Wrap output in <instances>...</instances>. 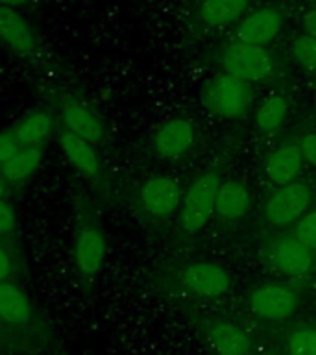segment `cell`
Instances as JSON below:
<instances>
[{
    "instance_id": "obj_33",
    "label": "cell",
    "mask_w": 316,
    "mask_h": 355,
    "mask_svg": "<svg viewBox=\"0 0 316 355\" xmlns=\"http://www.w3.org/2000/svg\"><path fill=\"white\" fill-rule=\"evenodd\" d=\"M0 338H2V327H0Z\"/></svg>"
},
{
    "instance_id": "obj_6",
    "label": "cell",
    "mask_w": 316,
    "mask_h": 355,
    "mask_svg": "<svg viewBox=\"0 0 316 355\" xmlns=\"http://www.w3.org/2000/svg\"><path fill=\"white\" fill-rule=\"evenodd\" d=\"M283 17L274 8H261L246 15L237 26V37L240 43L265 46L281 33Z\"/></svg>"
},
{
    "instance_id": "obj_10",
    "label": "cell",
    "mask_w": 316,
    "mask_h": 355,
    "mask_svg": "<svg viewBox=\"0 0 316 355\" xmlns=\"http://www.w3.org/2000/svg\"><path fill=\"white\" fill-rule=\"evenodd\" d=\"M194 126L188 119H170L155 132L154 150L161 157L177 159L193 148Z\"/></svg>"
},
{
    "instance_id": "obj_17",
    "label": "cell",
    "mask_w": 316,
    "mask_h": 355,
    "mask_svg": "<svg viewBox=\"0 0 316 355\" xmlns=\"http://www.w3.org/2000/svg\"><path fill=\"white\" fill-rule=\"evenodd\" d=\"M207 337L213 348L220 355H246L252 346L248 335L229 322L213 324L207 331Z\"/></svg>"
},
{
    "instance_id": "obj_20",
    "label": "cell",
    "mask_w": 316,
    "mask_h": 355,
    "mask_svg": "<svg viewBox=\"0 0 316 355\" xmlns=\"http://www.w3.org/2000/svg\"><path fill=\"white\" fill-rule=\"evenodd\" d=\"M43 146H22L11 159L0 165L2 178L13 183L26 180V178H30L33 172L37 171V166L43 161Z\"/></svg>"
},
{
    "instance_id": "obj_2",
    "label": "cell",
    "mask_w": 316,
    "mask_h": 355,
    "mask_svg": "<svg viewBox=\"0 0 316 355\" xmlns=\"http://www.w3.org/2000/svg\"><path fill=\"white\" fill-rule=\"evenodd\" d=\"M220 187V180L215 172H205L191 183L187 193L182 198L179 220L185 232H198L209 222L215 213L216 191Z\"/></svg>"
},
{
    "instance_id": "obj_8",
    "label": "cell",
    "mask_w": 316,
    "mask_h": 355,
    "mask_svg": "<svg viewBox=\"0 0 316 355\" xmlns=\"http://www.w3.org/2000/svg\"><path fill=\"white\" fill-rule=\"evenodd\" d=\"M249 305L255 315L266 320H281L292 315L298 305V296L283 285H265L252 294Z\"/></svg>"
},
{
    "instance_id": "obj_3",
    "label": "cell",
    "mask_w": 316,
    "mask_h": 355,
    "mask_svg": "<svg viewBox=\"0 0 316 355\" xmlns=\"http://www.w3.org/2000/svg\"><path fill=\"white\" fill-rule=\"evenodd\" d=\"M222 69L226 74L243 82H259L274 71V58L265 46L237 43L229 44L222 54Z\"/></svg>"
},
{
    "instance_id": "obj_14",
    "label": "cell",
    "mask_w": 316,
    "mask_h": 355,
    "mask_svg": "<svg viewBox=\"0 0 316 355\" xmlns=\"http://www.w3.org/2000/svg\"><path fill=\"white\" fill-rule=\"evenodd\" d=\"M60 144L63 154L76 171L89 178H96L100 174V161L94 150V144L76 137L74 133L63 132L60 135Z\"/></svg>"
},
{
    "instance_id": "obj_30",
    "label": "cell",
    "mask_w": 316,
    "mask_h": 355,
    "mask_svg": "<svg viewBox=\"0 0 316 355\" xmlns=\"http://www.w3.org/2000/svg\"><path fill=\"white\" fill-rule=\"evenodd\" d=\"M304 30L307 35L316 37V8L309 10L304 15Z\"/></svg>"
},
{
    "instance_id": "obj_9",
    "label": "cell",
    "mask_w": 316,
    "mask_h": 355,
    "mask_svg": "<svg viewBox=\"0 0 316 355\" xmlns=\"http://www.w3.org/2000/svg\"><path fill=\"white\" fill-rule=\"evenodd\" d=\"M105 252H107V244L104 235L96 227L85 226L78 232L74 241V263L78 272L85 279L98 274L105 261Z\"/></svg>"
},
{
    "instance_id": "obj_23",
    "label": "cell",
    "mask_w": 316,
    "mask_h": 355,
    "mask_svg": "<svg viewBox=\"0 0 316 355\" xmlns=\"http://www.w3.org/2000/svg\"><path fill=\"white\" fill-rule=\"evenodd\" d=\"M290 52L299 67L316 72V37L307 35V33H299L294 37Z\"/></svg>"
},
{
    "instance_id": "obj_21",
    "label": "cell",
    "mask_w": 316,
    "mask_h": 355,
    "mask_svg": "<svg viewBox=\"0 0 316 355\" xmlns=\"http://www.w3.org/2000/svg\"><path fill=\"white\" fill-rule=\"evenodd\" d=\"M52 126H54V119L50 111H35L26 119H22L13 128V132L21 146H41L52 132Z\"/></svg>"
},
{
    "instance_id": "obj_29",
    "label": "cell",
    "mask_w": 316,
    "mask_h": 355,
    "mask_svg": "<svg viewBox=\"0 0 316 355\" xmlns=\"http://www.w3.org/2000/svg\"><path fill=\"white\" fill-rule=\"evenodd\" d=\"M11 274H13V263H11V257L8 255V252L0 246V283L6 282Z\"/></svg>"
},
{
    "instance_id": "obj_25",
    "label": "cell",
    "mask_w": 316,
    "mask_h": 355,
    "mask_svg": "<svg viewBox=\"0 0 316 355\" xmlns=\"http://www.w3.org/2000/svg\"><path fill=\"white\" fill-rule=\"evenodd\" d=\"M294 239L309 250H316V211H310L296 222Z\"/></svg>"
},
{
    "instance_id": "obj_18",
    "label": "cell",
    "mask_w": 316,
    "mask_h": 355,
    "mask_svg": "<svg viewBox=\"0 0 316 355\" xmlns=\"http://www.w3.org/2000/svg\"><path fill=\"white\" fill-rule=\"evenodd\" d=\"M33 315L32 304L21 288L11 283H0V322L6 324H26Z\"/></svg>"
},
{
    "instance_id": "obj_26",
    "label": "cell",
    "mask_w": 316,
    "mask_h": 355,
    "mask_svg": "<svg viewBox=\"0 0 316 355\" xmlns=\"http://www.w3.org/2000/svg\"><path fill=\"white\" fill-rule=\"evenodd\" d=\"M21 148V143H19V139L15 137V132H13V130L0 132V165L6 163L8 159H11Z\"/></svg>"
},
{
    "instance_id": "obj_12",
    "label": "cell",
    "mask_w": 316,
    "mask_h": 355,
    "mask_svg": "<svg viewBox=\"0 0 316 355\" xmlns=\"http://www.w3.org/2000/svg\"><path fill=\"white\" fill-rule=\"evenodd\" d=\"M61 119L67 126V132L74 133L76 137L83 139L91 144H96L104 137V126L87 105L80 102H69L61 110Z\"/></svg>"
},
{
    "instance_id": "obj_16",
    "label": "cell",
    "mask_w": 316,
    "mask_h": 355,
    "mask_svg": "<svg viewBox=\"0 0 316 355\" xmlns=\"http://www.w3.org/2000/svg\"><path fill=\"white\" fill-rule=\"evenodd\" d=\"M252 205V196L249 191L238 182L220 183L216 191L215 211L226 220H235L248 213Z\"/></svg>"
},
{
    "instance_id": "obj_11",
    "label": "cell",
    "mask_w": 316,
    "mask_h": 355,
    "mask_svg": "<svg viewBox=\"0 0 316 355\" xmlns=\"http://www.w3.org/2000/svg\"><path fill=\"white\" fill-rule=\"evenodd\" d=\"M0 41L19 54H32L37 46L32 26L17 13L15 8L8 6H0Z\"/></svg>"
},
{
    "instance_id": "obj_27",
    "label": "cell",
    "mask_w": 316,
    "mask_h": 355,
    "mask_svg": "<svg viewBox=\"0 0 316 355\" xmlns=\"http://www.w3.org/2000/svg\"><path fill=\"white\" fill-rule=\"evenodd\" d=\"M15 227V213L11 209V205L0 198V235L10 233Z\"/></svg>"
},
{
    "instance_id": "obj_31",
    "label": "cell",
    "mask_w": 316,
    "mask_h": 355,
    "mask_svg": "<svg viewBox=\"0 0 316 355\" xmlns=\"http://www.w3.org/2000/svg\"><path fill=\"white\" fill-rule=\"evenodd\" d=\"M28 0H0V6H8V8H19V6L26 4Z\"/></svg>"
},
{
    "instance_id": "obj_7",
    "label": "cell",
    "mask_w": 316,
    "mask_h": 355,
    "mask_svg": "<svg viewBox=\"0 0 316 355\" xmlns=\"http://www.w3.org/2000/svg\"><path fill=\"white\" fill-rule=\"evenodd\" d=\"M183 285L198 296L218 298L229 288V274L213 263H193L182 270Z\"/></svg>"
},
{
    "instance_id": "obj_19",
    "label": "cell",
    "mask_w": 316,
    "mask_h": 355,
    "mask_svg": "<svg viewBox=\"0 0 316 355\" xmlns=\"http://www.w3.org/2000/svg\"><path fill=\"white\" fill-rule=\"evenodd\" d=\"M248 6L249 0H204L200 15L207 26L222 28L238 21Z\"/></svg>"
},
{
    "instance_id": "obj_5",
    "label": "cell",
    "mask_w": 316,
    "mask_h": 355,
    "mask_svg": "<svg viewBox=\"0 0 316 355\" xmlns=\"http://www.w3.org/2000/svg\"><path fill=\"white\" fill-rule=\"evenodd\" d=\"M141 205L154 216H166L182 205V187L174 178L155 176L144 183L139 193Z\"/></svg>"
},
{
    "instance_id": "obj_15",
    "label": "cell",
    "mask_w": 316,
    "mask_h": 355,
    "mask_svg": "<svg viewBox=\"0 0 316 355\" xmlns=\"http://www.w3.org/2000/svg\"><path fill=\"white\" fill-rule=\"evenodd\" d=\"M301 166H304V155L298 146L285 144L266 161V176L276 185H288L292 183L294 178H298Z\"/></svg>"
},
{
    "instance_id": "obj_4",
    "label": "cell",
    "mask_w": 316,
    "mask_h": 355,
    "mask_svg": "<svg viewBox=\"0 0 316 355\" xmlns=\"http://www.w3.org/2000/svg\"><path fill=\"white\" fill-rule=\"evenodd\" d=\"M310 204V191L304 183H288L281 185L265 204L266 218L276 224L285 226L288 222L304 215V211Z\"/></svg>"
},
{
    "instance_id": "obj_32",
    "label": "cell",
    "mask_w": 316,
    "mask_h": 355,
    "mask_svg": "<svg viewBox=\"0 0 316 355\" xmlns=\"http://www.w3.org/2000/svg\"><path fill=\"white\" fill-rule=\"evenodd\" d=\"M4 193H6V187H4V183L0 182V198H2V196H4Z\"/></svg>"
},
{
    "instance_id": "obj_13",
    "label": "cell",
    "mask_w": 316,
    "mask_h": 355,
    "mask_svg": "<svg viewBox=\"0 0 316 355\" xmlns=\"http://www.w3.org/2000/svg\"><path fill=\"white\" fill-rule=\"evenodd\" d=\"M274 265L285 276H304L313 266V255L307 246L294 237L281 239L272 252Z\"/></svg>"
},
{
    "instance_id": "obj_22",
    "label": "cell",
    "mask_w": 316,
    "mask_h": 355,
    "mask_svg": "<svg viewBox=\"0 0 316 355\" xmlns=\"http://www.w3.org/2000/svg\"><path fill=\"white\" fill-rule=\"evenodd\" d=\"M288 113V102L279 94L268 96V98L259 105L257 115H255V122L261 132H276L277 128L281 126L283 121L287 119Z\"/></svg>"
},
{
    "instance_id": "obj_28",
    "label": "cell",
    "mask_w": 316,
    "mask_h": 355,
    "mask_svg": "<svg viewBox=\"0 0 316 355\" xmlns=\"http://www.w3.org/2000/svg\"><path fill=\"white\" fill-rule=\"evenodd\" d=\"M299 152L304 155L305 161H309L310 165L316 166V133H309L299 141Z\"/></svg>"
},
{
    "instance_id": "obj_24",
    "label": "cell",
    "mask_w": 316,
    "mask_h": 355,
    "mask_svg": "<svg viewBox=\"0 0 316 355\" xmlns=\"http://www.w3.org/2000/svg\"><path fill=\"white\" fill-rule=\"evenodd\" d=\"M290 355H316V327L294 331L288 338Z\"/></svg>"
},
{
    "instance_id": "obj_1",
    "label": "cell",
    "mask_w": 316,
    "mask_h": 355,
    "mask_svg": "<svg viewBox=\"0 0 316 355\" xmlns=\"http://www.w3.org/2000/svg\"><path fill=\"white\" fill-rule=\"evenodd\" d=\"M204 105L211 113L222 119H238L248 110L252 102L249 85L229 74H220L213 78L202 91Z\"/></svg>"
}]
</instances>
